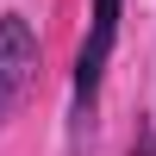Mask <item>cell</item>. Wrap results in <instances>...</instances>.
Instances as JSON below:
<instances>
[{
    "label": "cell",
    "mask_w": 156,
    "mask_h": 156,
    "mask_svg": "<svg viewBox=\"0 0 156 156\" xmlns=\"http://www.w3.org/2000/svg\"><path fill=\"white\" fill-rule=\"evenodd\" d=\"M31 81H37V31L25 25V12H0V131L31 94Z\"/></svg>",
    "instance_id": "cell-1"
},
{
    "label": "cell",
    "mask_w": 156,
    "mask_h": 156,
    "mask_svg": "<svg viewBox=\"0 0 156 156\" xmlns=\"http://www.w3.org/2000/svg\"><path fill=\"white\" fill-rule=\"evenodd\" d=\"M112 37H119V0H94V25H87V44H81V56H75V100H81V106H94V94H100Z\"/></svg>",
    "instance_id": "cell-2"
}]
</instances>
